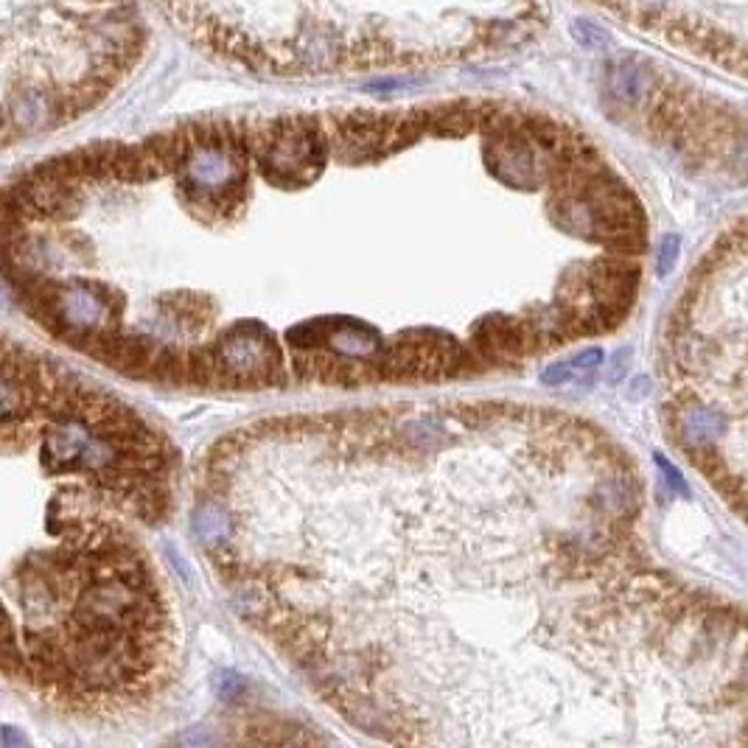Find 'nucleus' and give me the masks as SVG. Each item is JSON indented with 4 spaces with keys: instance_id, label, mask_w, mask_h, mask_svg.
Returning a JSON list of instances; mask_svg holds the SVG:
<instances>
[{
    "instance_id": "obj_4",
    "label": "nucleus",
    "mask_w": 748,
    "mask_h": 748,
    "mask_svg": "<svg viewBox=\"0 0 748 748\" xmlns=\"http://www.w3.org/2000/svg\"><path fill=\"white\" fill-rule=\"evenodd\" d=\"M678 247H681V241H678V236H664L662 239V247H659V275H670V269H673V264H676V258H678Z\"/></svg>"
},
{
    "instance_id": "obj_5",
    "label": "nucleus",
    "mask_w": 748,
    "mask_h": 748,
    "mask_svg": "<svg viewBox=\"0 0 748 748\" xmlns=\"http://www.w3.org/2000/svg\"><path fill=\"white\" fill-rule=\"evenodd\" d=\"M656 466L662 468V474H664V480L670 482V488L673 491H678L681 496H690V488H687V482H684V477L678 474V468L664 457V454H656Z\"/></svg>"
},
{
    "instance_id": "obj_2",
    "label": "nucleus",
    "mask_w": 748,
    "mask_h": 748,
    "mask_svg": "<svg viewBox=\"0 0 748 748\" xmlns=\"http://www.w3.org/2000/svg\"><path fill=\"white\" fill-rule=\"evenodd\" d=\"M678 435L690 449H704L723 435V418L706 407H687L678 412Z\"/></svg>"
},
{
    "instance_id": "obj_1",
    "label": "nucleus",
    "mask_w": 748,
    "mask_h": 748,
    "mask_svg": "<svg viewBox=\"0 0 748 748\" xmlns=\"http://www.w3.org/2000/svg\"><path fill=\"white\" fill-rule=\"evenodd\" d=\"M247 138L264 177L278 188L311 185L334 152L328 127L314 115H283L253 127L247 124Z\"/></svg>"
},
{
    "instance_id": "obj_3",
    "label": "nucleus",
    "mask_w": 748,
    "mask_h": 748,
    "mask_svg": "<svg viewBox=\"0 0 748 748\" xmlns=\"http://www.w3.org/2000/svg\"><path fill=\"white\" fill-rule=\"evenodd\" d=\"M572 34L578 37L580 45H586V48H606L608 45V34L603 29H597L594 23H586V20H578L575 26H572Z\"/></svg>"
}]
</instances>
